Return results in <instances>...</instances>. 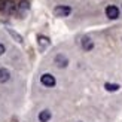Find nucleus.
Returning <instances> with one entry per match:
<instances>
[{"label": "nucleus", "instance_id": "10", "mask_svg": "<svg viewBox=\"0 0 122 122\" xmlns=\"http://www.w3.org/2000/svg\"><path fill=\"white\" fill-rule=\"evenodd\" d=\"M30 8V3L27 2V0H22V2L18 5V10H27Z\"/></svg>", "mask_w": 122, "mask_h": 122}, {"label": "nucleus", "instance_id": "5", "mask_svg": "<svg viewBox=\"0 0 122 122\" xmlns=\"http://www.w3.org/2000/svg\"><path fill=\"white\" fill-rule=\"evenodd\" d=\"M10 79V73L8 69H0V83H5Z\"/></svg>", "mask_w": 122, "mask_h": 122}, {"label": "nucleus", "instance_id": "13", "mask_svg": "<svg viewBox=\"0 0 122 122\" xmlns=\"http://www.w3.org/2000/svg\"><path fill=\"white\" fill-rule=\"evenodd\" d=\"M5 52V46L2 45V43H0V55H2V54Z\"/></svg>", "mask_w": 122, "mask_h": 122}, {"label": "nucleus", "instance_id": "4", "mask_svg": "<svg viewBox=\"0 0 122 122\" xmlns=\"http://www.w3.org/2000/svg\"><path fill=\"white\" fill-rule=\"evenodd\" d=\"M54 61H55V64L60 67V69H63V67H67V64H69V60H67V58L63 55V54H58Z\"/></svg>", "mask_w": 122, "mask_h": 122}, {"label": "nucleus", "instance_id": "11", "mask_svg": "<svg viewBox=\"0 0 122 122\" xmlns=\"http://www.w3.org/2000/svg\"><path fill=\"white\" fill-rule=\"evenodd\" d=\"M14 9H15V5L12 3V2H8V3H6V6H5V12L10 14V12H14Z\"/></svg>", "mask_w": 122, "mask_h": 122}, {"label": "nucleus", "instance_id": "7", "mask_svg": "<svg viewBox=\"0 0 122 122\" xmlns=\"http://www.w3.org/2000/svg\"><path fill=\"white\" fill-rule=\"evenodd\" d=\"M49 119H51V112L49 110H42L39 113V121L40 122H48Z\"/></svg>", "mask_w": 122, "mask_h": 122}, {"label": "nucleus", "instance_id": "3", "mask_svg": "<svg viewBox=\"0 0 122 122\" xmlns=\"http://www.w3.org/2000/svg\"><path fill=\"white\" fill-rule=\"evenodd\" d=\"M71 12V9L69 8V6H57L55 9H54V14H55L57 16H67Z\"/></svg>", "mask_w": 122, "mask_h": 122}, {"label": "nucleus", "instance_id": "1", "mask_svg": "<svg viewBox=\"0 0 122 122\" xmlns=\"http://www.w3.org/2000/svg\"><path fill=\"white\" fill-rule=\"evenodd\" d=\"M106 16L110 18V20H116V18L119 16V9L116 8V6H113V5L107 6L106 8Z\"/></svg>", "mask_w": 122, "mask_h": 122}, {"label": "nucleus", "instance_id": "8", "mask_svg": "<svg viewBox=\"0 0 122 122\" xmlns=\"http://www.w3.org/2000/svg\"><path fill=\"white\" fill-rule=\"evenodd\" d=\"M37 42H39V46H40V48L49 46V39L45 37V36H39V37H37Z\"/></svg>", "mask_w": 122, "mask_h": 122}, {"label": "nucleus", "instance_id": "9", "mask_svg": "<svg viewBox=\"0 0 122 122\" xmlns=\"http://www.w3.org/2000/svg\"><path fill=\"white\" fill-rule=\"evenodd\" d=\"M104 88L109 91V92H116V91L119 89V85L118 83H106Z\"/></svg>", "mask_w": 122, "mask_h": 122}, {"label": "nucleus", "instance_id": "6", "mask_svg": "<svg viewBox=\"0 0 122 122\" xmlns=\"http://www.w3.org/2000/svg\"><path fill=\"white\" fill-rule=\"evenodd\" d=\"M82 48H83L85 51H91L94 48V42L91 40L89 37H83L82 39Z\"/></svg>", "mask_w": 122, "mask_h": 122}, {"label": "nucleus", "instance_id": "2", "mask_svg": "<svg viewBox=\"0 0 122 122\" xmlns=\"http://www.w3.org/2000/svg\"><path fill=\"white\" fill-rule=\"evenodd\" d=\"M40 82L43 83L45 86H54V85H55V77L52 75H49V73H45V75L40 77Z\"/></svg>", "mask_w": 122, "mask_h": 122}, {"label": "nucleus", "instance_id": "12", "mask_svg": "<svg viewBox=\"0 0 122 122\" xmlns=\"http://www.w3.org/2000/svg\"><path fill=\"white\" fill-rule=\"evenodd\" d=\"M9 33H10V34H12V36H14V37H15V39H16V42H20V43H21V42H22V37H21V36H20V34H16L15 31H12V30H10V28H9Z\"/></svg>", "mask_w": 122, "mask_h": 122}]
</instances>
